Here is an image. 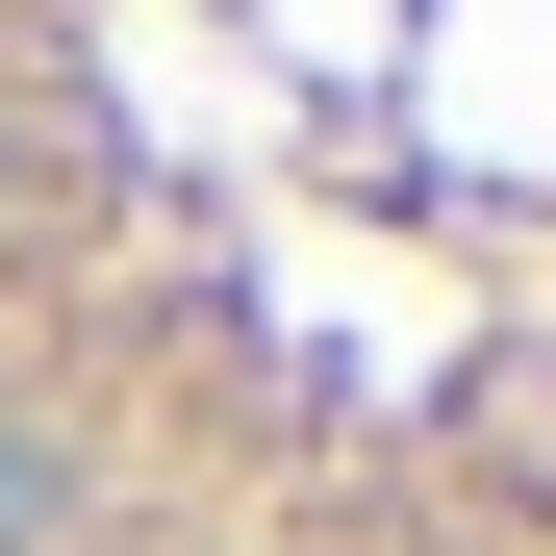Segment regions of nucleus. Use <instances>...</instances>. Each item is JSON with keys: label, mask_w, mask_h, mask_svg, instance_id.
Instances as JSON below:
<instances>
[{"label": "nucleus", "mask_w": 556, "mask_h": 556, "mask_svg": "<svg viewBox=\"0 0 556 556\" xmlns=\"http://www.w3.org/2000/svg\"><path fill=\"white\" fill-rule=\"evenodd\" d=\"M0 556H556V0H0Z\"/></svg>", "instance_id": "1"}]
</instances>
